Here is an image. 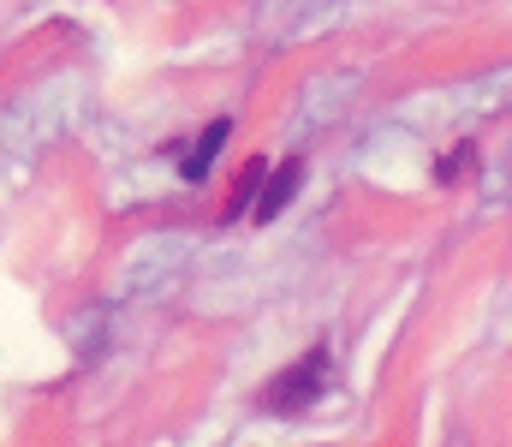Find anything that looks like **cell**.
<instances>
[{"label": "cell", "instance_id": "6da1fadb", "mask_svg": "<svg viewBox=\"0 0 512 447\" xmlns=\"http://www.w3.org/2000/svg\"><path fill=\"white\" fill-rule=\"evenodd\" d=\"M322 388H328V346H310V352H304V364H292L286 376H274V382H268L262 406H268V412H298V406H310Z\"/></svg>", "mask_w": 512, "mask_h": 447}, {"label": "cell", "instance_id": "7a4b0ae2", "mask_svg": "<svg viewBox=\"0 0 512 447\" xmlns=\"http://www.w3.org/2000/svg\"><path fill=\"white\" fill-rule=\"evenodd\" d=\"M298 185H304V161L292 155V161H280V167L268 173V185H256V221H274V215L298 197Z\"/></svg>", "mask_w": 512, "mask_h": 447}, {"label": "cell", "instance_id": "3957f363", "mask_svg": "<svg viewBox=\"0 0 512 447\" xmlns=\"http://www.w3.org/2000/svg\"><path fill=\"white\" fill-rule=\"evenodd\" d=\"M227 132H233V126H227V120H215V126H209V132L197 138V149H191V155L179 161V173H185V179H203V173L215 167V155H221V144H227Z\"/></svg>", "mask_w": 512, "mask_h": 447}, {"label": "cell", "instance_id": "277c9868", "mask_svg": "<svg viewBox=\"0 0 512 447\" xmlns=\"http://www.w3.org/2000/svg\"><path fill=\"white\" fill-rule=\"evenodd\" d=\"M256 185H262V161H251L245 173H239V185H233V197H227V209H221V221H239L245 209L256 203Z\"/></svg>", "mask_w": 512, "mask_h": 447}, {"label": "cell", "instance_id": "5b68a950", "mask_svg": "<svg viewBox=\"0 0 512 447\" xmlns=\"http://www.w3.org/2000/svg\"><path fill=\"white\" fill-rule=\"evenodd\" d=\"M471 167H477V144H459L447 161H441V167H435V179H441V185H459Z\"/></svg>", "mask_w": 512, "mask_h": 447}]
</instances>
